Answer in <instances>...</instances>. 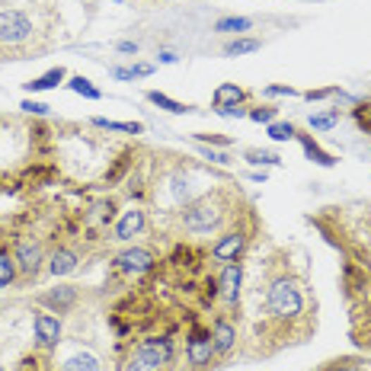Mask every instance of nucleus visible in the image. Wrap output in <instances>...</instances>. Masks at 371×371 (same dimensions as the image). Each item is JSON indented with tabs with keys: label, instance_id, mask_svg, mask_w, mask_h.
<instances>
[{
	"label": "nucleus",
	"instance_id": "obj_1",
	"mask_svg": "<svg viewBox=\"0 0 371 371\" xmlns=\"http://www.w3.org/2000/svg\"><path fill=\"white\" fill-rule=\"evenodd\" d=\"M266 314L272 323H282V327H295L308 317V295H304V285L298 279H291L288 272L275 275L272 282L266 285Z\"/></svg>",
	"mask_w": 371,
	"mask_h": 371
},
{
	"label": "nucleus",
	"instance_id": "obj_2",
	"mask_svg": "<svg viewBox=\"0 0 371 371\" xmlns=\"http://www.w3.org/2000/svg\"><path fill=\"white\" fill-rule=\"evenodd\" d=\"M227 202L221 193H208L195 202H186L183 212H179V224L186 227V234H195V237H205L212 231H218L227 218Z\"/></svg>",
	"mask_w": 371,
	"mask_h": 371
},
{
	"label": "nucleus",
	"instance_id": "obj_3",
	"mask_svg": "<svg viewBox=\"0 0 371 371\" xmlns=\"http://www.w3.org/2000/svg\"><path fill=\"white\" fill-rule=\"evenodd\" d=\"M173 362V339L170 336H151L131 349L125 371H166Z\"/></svg>",
	"mask_w": 371,
	"mask_h": 371
},
{
	"label": "nucleus",
	"instance_id": "obj_4",
	"mask_svg": "<svg viewBox=\"0 0 371 371\" xmlns=\"http://www.w3.org/2000/svg\"><path fill=\"white\" fill-rule=\"evenodd\" d=\"M214 355V343H212V330L193 323L189 333H186V365L193 371H208Z\"/></svg>",
	"mask_w": 371,
	"mask_h": 371
},
{
	"label": "nucleus",
	"instance_id": "obj_5",
	"mask_svg": "<svg viewBox=\"0 0 371 371\" xmlns=\"http://www.w3.org/2000/svg\"><path fill=\"white\" fill-rule=\"evenodd\" d=\"M35 35V26L29 20V13L23 10H0V42L4 45H26Z\"/></svg>",
	"mask_w": 371,
	"mask_h": 371
},
{
	"label": "nucleus",
	"instance_id": "obj_6",
	"mask_svg": "<svg viewBox=\"0 0 371 371\" xmlns=\"http://www.w3.org/2000/svg\"><path fill=\"white\" fill-rule=\"evenodd\" d=\"M247 241H250L247 231L234 227V231H227V234L212 247V256L218 262H237V260H241V253L247 250Z\"/></svg>",
	"mask_w": 371,
	"mask_h": 371
},
{
	"label": "nucleus",
	"instance_id": "obj_7",
	"mask_svg": "<svg viewBox=\"0 0 371 371\" xmlns=\"http://www.w3.org/2000/svg\"><path fill=\"white\" fill-rule=\"evenodd\" d=\"M116 266L122 269L125 275H145V272H151L154 269V253L151 250H145V247H131V250H125L122 256L116 260Z\"/></svg>",
	"mask_w": 371,
	"mask_h": 371
},
{
	"label": "nucleus",
	"instance_id": "obj_8",
	"mask_svg": "<svg viewBox=\"0 0 371 371\" xmlns=\"http://www.w3.org/2000/svg\"><path fill=\"white\" fill-rule=\"evenodd\" d=\"M13 260H16V269L23 272V279H35L42 269V247L35 241H20Z\"/></svg>",
	"mask_w": 371,
	"mask_h": 371
},
{
	"label": "nucleus",
	"instance_id": "obj_9",
	"mask_svg": "<svg viewBox=\"0 0 371 371\" xmlns=\"http://www.w3.org/2000/svg\"><path fill=\"white\" fill-rule=\"evenodd\" d=\"M32 330H35L39 346H45V349H55V346L61 343V320H55V317L45 314V310H39V314L32 317Z\"/></svg>",
	"mask_w": 371,
	"mask_h": 371
},
{
	"label": "nucleus",
	"instance_id": "obj_10",
	"mask_svg": "<svg viewBox=\"0 0 371 371\" xmlns=\"http://www.w3.org/2000/svg\"><path fill=\"white\" fill-rule=\"evenodd\" d=\"M241 282H243V266H241V262H227L224 272H221V279H218L221 298H224L227 304L241 301Z\"/></svg>",
	"mask_w": 371,
	"mask_h": 371
},
{
	"label": "nucleus",
	"instance_id": "obj_11",
	"mask_svg": "<svg viewBox=\"0 0 371 371\" xmlns=\"http://www.w3.org/2000/svg\"><path fill=\"white\" fill-rule=\"evenodd\" d=\"M212 343H214V352L218 355H227V352H234L237 346V327L227 317H218L212 327Z\"/></svg>",
	"mask_w": 371,
	"mask_h": 371
},
{
	"label": "nucleus",
	"instance_id": "obj_12",
	"mask_svg": "<svg viewBox=\"0 0 371 371\" xmlns=\"http://www.w3.org/2000/svg\"><path fill=\"white\" fill-rule=\"evenodd\" d=\"M74 301H77V288H74V285H61V288H51V291L42 295V304L51 308L55 314H68V310L74 308Z\"/></svg>",
	"mask_w": 371,
	"mask_h": 371
},
{
	"label": "nucleus",
	"instance_id": "obj_13",
	"mask_svg": "<svg viewBox=\"0 0 371 371\" xmlns=\"http://www.w3.org/2000/svg\"><path fill=\"white\" fill-rule=\"evenodd\" d=\"M145 231V212L141 208H128V212L122 214V221L116 224V241H131V237H138Z\"/></svg>",
	"mask_w": 371,
	"mask_h": 371
},
{
	"label": "nucleus",
	"instance_id": "obj_14",
	"mask_svg": "<svg viewBox=\"0 0 371 371\" xmlns=\"http://www.w3.org/2000/svg\"><path fill=\"white\" fill-rule=\"evenodd\" d=\"M77 253L74 250H68V247H58L55 253H51V260H49V272L51 275H71L77 269Z\"/></svg>",
	"mask_w": 371,
	"mask_h": 371
},
{
	"label": "nucleus",
	"instance_id": "obj_15",
	"mask_svg": "<svg viewBox=\"0 0 371 371\" xmlns=\"http://www.w3.org/2000/svg\"><path fill=\"white\" fill-rule=\"evenodd\" d=\"M61 371H103V362L97 355H90V352H77V355L64 358Z\"/></svg>",
	"mask_w": 371,
	"mask_h": 371
},
{
	"label": "nucleus",
	"instance_id": "obj_16",
	"mask_svg": "<svg viewBox=\"0 0 371 371\" xmlns=\"http://www.w3.org/2000/svg\"><path fill=\"white\" fill-rule=\"evenodd\" d=\"M295 138L301 141L304 154H308V157L314 160V164H320V166H333V164H336V160H333V154H327V151H323V147L317 145V141H314L310 135H295Z\"/></svg>",
	"mask_w": 371,
	"mask_h": 371
},
{
	"label": "nucleus",
	"instance_id": "obj_17",
	"mask_svg": "<svg viewBox=\"0 0 371 371\" xmlns=\"http://www.w3.org/2000/svg\"><path fill=\"white\" fill-rule=\"evenodd\" d=\"M64 68H51V71H45L42 77H35V80H29L26 83V90L29 93H42V90H51V87H58V83L64 80Z\"/></svg>",
	"mask_w": 371,
	"mask_h": 371
},
{
	"label": "nucleus",
	"instance_id": "obj_18",
	"mask_svg": "<svg viewBox=\"0 0 371 371\" xmlns=\"http://www.w3.org/2000/svg\"><path fill=\"white\" fill-rule=\"evenodd\" d=\"M243 93L237 83H221L218 90H214V106H241L243 103Z\"/></svg>",
	"mask_w": 371,
	"mask_h": 371
},
{
	"label": "nucleus",
	"instance_id": "obj_19",
	"mask_svg": "<svg viewBox=\"0 0 371 371\" xmlns=\"http://www.w3.org/2000/svg\"><path fill=\"white\" fill-rule=\"evenodd\" d=\"M147 99H151L154 106H160V109H166V112H176V116H183V112H195V106L176 103V99H170L166 93H160V90H151V93H147Z\"/></svg>",
	"mask_w": 371,
	"mask_h": 371
},
{
	"label": "nucleus",
	"instance_id": "obj_20",
	"mask_svg": "<svg viewBox=\"0 0 371 371\" xmlns=\"http://www.w3.org/2000/svg\"><path fill=\"white\" fill-rule=\"evenodd\" d=\"M260 49H262L260 39H234L224 45V55L234 58V55H250V51H260Z\"/></svg>",
	"mask_w": 371,
	"mask_h": 371
},
{
	"label": "nucleus",
	"instance_id": "obj_21",
	"mask_svg": "<svg viewBox=\"0 0 371 371\" xmlns=\"http://www.w3.org/2000/svg\"><path fill=\"white\" fill-rule=\"evenodd\" d=\"M97 128H106V131H125V135H141L145 125L141 122H109V118H93Z\"/></svg>",
	"mask_w": 371,
	"mask_h": 371
},
{
	"label": "nucleus",
	"instance_id": "obj_22",
	"mask_svg": "<svg viewBox=\"0 0 371 371\" xmlns=\"http://www.w3.org/2000/svg\"><path fill=\"white\" fill-rule=\"evenodd\" d=\"M339 118H343V112L339 109H330V112H320V116H310V128L314 131H330L339 125Z\"/></svg>",
	"mask_w": 371,
	"mask_h": 371
},
{
	"label": "nucleus",
	"instance_id": "obj_23",
	"mask_svg": "<svg viewBox=\"0 0 371 371\" xmlns=\"http://www.w3.org/2000/svg\"><path fill=\"white\" fill-rule=\"evenodd\" d=\"M13 279H16V260L7 250H0V288H7Z\"/></svg>",
	"mask_w": 371,
	"mask_h": 371
},
{
	"label": "nucleus",
	"instance_id": "obj_24",
	"mask_svg": "<svg viewBox=\"0 0 371 371\" xmlns=\"http://www.w3.org/2000/svg\"><path fill=\"white\" fill-rule=\"evenodd\" d=\"M253 26V20H247V16H227V20H218V32H247V29Z\"/></svg>",
	"mask_w": 371,
	"mask_h": 371
},
{
	"label": "nucleus",
	"instance_id": "obj_25",
	"mask_svg": "<svg viewBox=\"0 0 371 371\" xmlns=\"http://www.w3.org/2000/svg\"><path fill=\"white\" fill-rule=\"evenodd\" d=\"M154 74V64H135V68H112V77L118 80H135V77H147Z\"/></svg>",
	"mask_w": 371,
	"mask_h": 371
},
{
	"label": "nucleus",
	"instance_id": "obj_26",
	"mask_svg": "<svg viewBox=\"0 0 371 371\" xmlns=\"http://www.w3.org/2000/svg\"><path fill=\"white\" fill-rule=\"evenodd\" d=\"M68 87L74 90V93H80V97H87V99H99V97H103V93H99V90L87 80V77H71Z\"/></svg>",
	"mask_w": 371,
	"mask_h": 371
},
{
	"label": "nucleus",
	"instance_id": "obj_27",
	"mask_svg": "<svg viewBox=\"0 0 371 371\" xmlns=\"http://www.w3.org/2000/svg\"><path fill=\"white\" fill-rule=\"evenodd\" d=\"M295 135H298V128L291 122H272L269 125V138H272V141H291Z\"/></svg>",
	"mask_w": 371,
	"mask_h": 371
},
{
	"label": "nucleus",
	"instance_id": "obj_28",
	"mask_svg": "<svg viewBox=\"0 0 371 371\" xmlns=\"http://www.w3.org/2000/svg\"><path fill=\"white\" fill-rule=\"evenodd\" d=\"M247 160L253 166H279V164H282V157L272 154V151H247Z\"/></svg>",
	"mask_w": 371,
	"mask_h": 371
},
{
	"label": "nucleus",
	"instance_id": "obj_29",
	"mask_svg": "<svg viewBox=\"0 0 371 371\" xmlns=\"http://www.w3.org/2000/svg\"><path fill=\"white\" fill-rule=\"evenodd\" d=\"M247 116L253 118V122H269L272 125L275 122V106H256V109H250Z\"/></svg>",
	"mask_w": 371,
	"mask_h": 371
},
{
	"label": "nucleus",
	"instance_id": "obj_30",
	"mask_svg": "<svg viewBox=\"0 0 371 371\" xmlns=\"http://www.w3.org/2000/svg\"><path fill=\"white\" fill-rule=\"evenodd\" d=\"M355 122L362 125L365 131H371V103H358L355 106Z\"/></svg>",
	"mask_w": 371,
	"mask_h": 371
},
{
	"label": "nucleus",
	"instance_id": "obj_31",
	"mask_svg": "<svg viewBox=\"0 0 371 371\" xmlns=\"http://www.w3.org/2000/svg\"><path fill=\"white\" fill-rule=\"evenodd\" d=\"M20 109H26L29 116H49V109H51V106L35 103V99H23V106H20Z\"/></svg>",
	"mask_w": 371,
	"mask_h": 371
},
{
	"label": "nucleus",
	"instance_id": "obj_32",
	"mask_svg": "<svg viewBox=\"0 0 371 371\" xmlns=\"http://www.w3.org/2000/svg\"><path fill=\"white\" fill-rule=\"evenodd\" d=\"M262 93H266V97H295V90L285 87V83H272V87H266Z\"/></svg>",
	"mask_w": 371,
	"mask_h": 371
},
{
	"label": "nucleus",
	"instance_id": "obj_33",
	"mask_svg": "<svg viewBox=\"0 0 371 371\" xmlns=\"http://www.w3.org/2000/svg\"><path fill=\"white\" fill-rule=\"evenodd\" d=\"M327 97H336V87H323V90H308V93H304V99H310V103H314V99H327Z\"/></svg>",
	"mask_w": 371,
	"mask_h": 371
},
{
	"label": "nucleus",
	"instance_id": "obj_34",
	"mask_svg": "<svg viewBox=\"0 0 371 371\" xmlns=\"http://www.w3.org/2000/svg\"><path fill=\"white\" fill-rule=\"evenodd\" d=\"M202 157H208L212 160V164H231V157H227V154H218V151H212V147H202Z\"/></svg>",
	"mask_w": 371,
	"mask_h": 371
},
{
	"label": "nucleus",
	"instance_id": "obj_35",
	"mask_svg": "<svg viewBox=\"0 0 371 371\" xmlns=\"http://www.w3.org/2000/svg\"><path fill=\"white\" fill-rule=\"evenodd\" d=\"M218 116H227V118H243V116H247V109H241V106H218Z\"/></svg>",
	"mask_w": 371,
	"mask_h": 371
},
{
	"label": "nucleus",
	"instance_id": "obj_36",
	"mask_svg": "<svg viewBox=\"0 0 371 371\" xmlns=\"http://www.w3.org/2000/svg\"><path fill=\"white\" fill-rule=\"evenodd\" d=\"M323 371H358V368H355V362H352V358H343V362H330Z\"/></svg>",
	"mask_w": 371,
	"mask_h": 371
},
{
	"label": "nucleus",
	"instance_id": "obj_37",
	"mask_svg": "<svg viewBox=\"0 0 371 371\" xmlns=\"http://www.w3.org/2000/svg\"><path fill=\"white\" fill-rule=\"evenodd\" d=\"M195 141H202V145H231L224 135H195Z\"/></svg>",
	"mask_w": 371,
	"mask_h": 371
},
{
	"label": "nucleus",
	"instance_id": "obj_38",
	"mask_svg": "<svg viewBox=\"0 0 371 371\" xmlns=\"http://www.w3.org/2000/svg\"><path fill=\"white\" fill-rule=\"evenodd\" d=\"M118 51H122V55H135V51H138V42H118Z\"/></svg>",
	"mask_w": 371,
	"mask_h": 371
},
{
	"label": "nucleus",
	"instance_id": "obj_39",
	"mask_svg": "<svg viewBox=\"0 0 371 371\" xmlns=\"http://www.w3.org/2000/svg\"><path fill=\"white\" fill-rule=\"evenodd\" d=\"M160 61H164V64H173V61H176V55H173V51H160Z\"/></svg>",
	"mask_w": 371,
	"mask_h": 371
},
{
	"label": "nucleus",
	"instance_id": "obj_40",
	"mask_svg": "<svg viewBox=\"0 0 371 371\" xmlns=\"http://www.w3.org/2000/svg\"><path fill=\"white\" fill-rule=\"evenodd\" d=\"M10 128V122H7V118H0V141H4V131H7Z\"/></svg>",
	"mask_w": 371,
	"mask_h": 371
}]
</instances>
